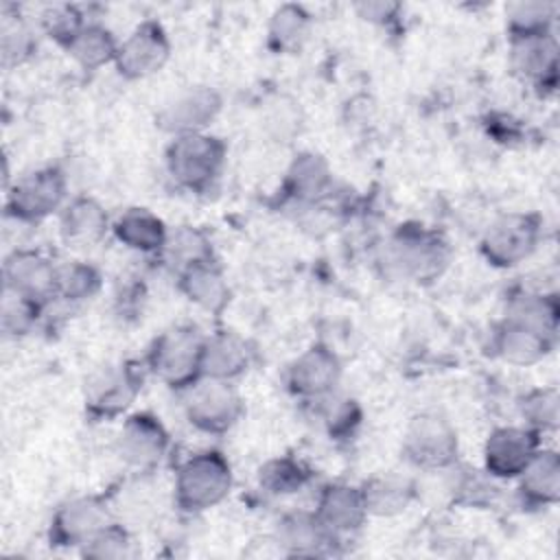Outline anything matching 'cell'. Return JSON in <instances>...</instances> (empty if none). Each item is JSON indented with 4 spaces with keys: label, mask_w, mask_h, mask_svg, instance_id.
<instances>
[{
    "label": "cell",
    "mask_w": 560,
    "mask_h": 560,
    "mask_svg": "<svg viewBox=\"0 0 560 560\" xmlns=\"http://www.w3.org/2000/svg\"><path fill=\"white\" fill-rule=\"evenodd\" d=\"M59 232L68 243L94 245L112 232V219L96 199L74 197L59 212Z\"/></svg>",
    "instance_id": "obj_27"
},
{
    "label": "cell",
    "mask_w": 560,
    "mask_h": 560,
    "mask_svg": "<svg viewBox=\"0 0 560 560\" xmlns=\"http://www.w3.org/2000/svg\"><path fill=\"white\" fill-rule=\"evenodd\" d=\"M31 50H33V39H31V33L26 28H22L18 24L13 31L4 33V37H2L4 61H9V59L22 61Z\"/></svg>",
    "instance_id": "obj_41"
},
{
    "label": "cell",
    "mask_w": 560,
    "mask_h": 560,
    "mask_svg": "<svg viewBox=\"0 0 560 560\" xmlns=\"http://www.w3.org/2000/svg\"><path fill=\"white\" fill-rule=\"evenodd\" d=\"M453 479H451V497L459 505L468 508H490L497 497V479L490 477L486 470H475V468H459L457 464L453 466Z\"/></svg>",
    "instance_id": "obj_37"
},
{
    "label": "cell",
    "mask_w": 560,
    "mask_h": 560,
    "mask_svg": "<svg viewBox=\"0 0 560 560\" xmlns=\"http://www.w3.org/2000/svg\"><path fill=\"white\" fill-rule=\"evenodd\" d=\"M315 418L332 440H348L357 433L363 420V409L357 398L341 394L339 389L311 400Z\"/></svg>",
    "instance_id": "obj_29"
},
{
    "label": "cell",
    "mask_w": 560,
    "mask_h": 560,
    "mask_svg": "<svg viewBox=\"0 0 560 560\" xmlns=\"http://www.w3.org/2000/svg\"><path fill=\"white\" fill-rule=\"evenodd\" d=\"M68 182L57 166H42L20 175L7 190V214L20 223H39L68 203Z\"/></svg>",
    "instance_id": "obj_7"
},
{
    "label": "cell",
    "mask_w": 560,
    "mask_h": 560,
    "mask_svg": "<svg viewBox=\"0 0 560 560\" xmlns=\"http://www.w3.org/2000/svg\"><path fill=\"white\" fill-rule=\"evenodd\" d=\"M85 24L88 22L81 9L74 4H52L42 13L44 33L63 48H68V44L79 35Z\"/></svg>",
    "instance_id": "obj_40"
},
{
    "label": "cell",
    "mask_w": 560,
    "mask_h": 560,
    "mask_svg": "<svg viewBox=\"0 0 560 560\" xmlns=\"http://www.w3.org/2000/svg\"><path fill=\"white\" fill-rule=\"evenodd\" d=\"M332 188V168L324 155L315 151L298 153L284 171L282 192L300 206H317Z\"/></svg>",
    "instance_id": "obj_20"
},
{
    "label": "cell",
    "mask_w": 560,
    "mask_h": 560,
    "mask_svg": "<svg viewBox=\"0 0 560 560\" xmlns=\"http://www.w3.org/2000/svg\"><path fill=\"white\" fill-rule=\"evenodd\" d=\"M383 265L392 278L431 282L448 265V245L422 223H402L383 247Z\"/></svg>",
    "instance_id": "obj_1"
},
{
    "label": "cell",
    "mask_w": 560,
    "mask_h": 560,
    "mask_svg": "<svg viewBox=\"0 0 560 560\" xmlns=\"http://www.w3.org/2000/svg\"><path fill=\"white\" fill-rule=\"evenodd\" d=\"M558 4L549 0H518L505 7V28L512 37H536L553 33Z\"/></svg>",
    "instance_id": "obj_34"
},
{
    "label": "cell",
    "mask_w": 560,
    "mask_h": 560,
    "mask_svg": "<svg viewBox=\"0 0 560 560\" xmlns=\"http://www.w3.org/2000/svg\"><path fill=\"white\" fill-rule=\"evenodd\" d=\"M171 57V39L160 22L144 20L120 44L116 52V70L125 79H147L160 72Z\"/></svg>",
    "instance_id": "obj_13"
},
{
    "label": "cell",
    "mask_w": 560,
    "mask_h": 560,
    "mask_svg": "<svg viewBox=\"0 0 560 560\" xmlns=\"http://www.w3.org/2000/svg\"><path fill=\"white\" fill-rule=\"evenodd\" d=\"M162 256L175 269V273L192 265L217 260L210 236L195 225H179L168 232Z\"/></svg>",
    "instance_id": "obj_33"
},
{
    "label": "cell",
    "mask_w": 560,
    "mask_h": 560,
    "mask_svg": "<svg viewBox=\"0 0 560 560\" xmlns=\"http://www.w3.org/2000/svg\"><path fill=\"white\" fill-rule=\"evenodd\" d=\"M556 346V339L545 337L532 328L503 319L490 332V350L510 365H534L542 361Z\"/></svg>",
    "instance_id": "obj_22"
},
{
    "label": "cell",
    "mask_w": 560,
    "mask_h": 560,
    "mask_svg": "<svg viewBox=\"0 0 560 560\" xmlns=\"http://www.w3.org/2000/svg\"><path fill=\"white\" fill-rule=\"evenodd\" d=\"M203 341L206 335L195 324L171 326L151 341L147 370L171 389L184 392L201 378Z\"/></svg>",
    "instance_id": "obj_4"
},
{
    "label": "cell",
    "mask_w": 560,
    "mask_h": 560,
    "mask_svg": "<svg viewBox=\"0 0 560 560\" xmlns=\"http://www.w3.org/2000/svg\"><path fill=\"white\" fill-rule=\"evenodd\" d=\"M311 31V13L295 2L280 4L267 24V44L276 52H298Z\"/></svg>",
    "instance_id": "obj_30"
},
{
    "label": "cell",
    "mask_w": 560,
    "mask_h": 560,
    "mask_svg": "<svg viewBox=\"0 0 560 560\" xmlns=\"http://www.w3.org/2000/svg\"><path fill=\"white\" fill-rule=\"evenodd\" d=\"M177 289L188 302L212 315L223 313L230 304V284L217 260L177 271Z\"/></svg>",
    "instance_id": "obj_26"
},
{
    "label": "cell",
    "mask_w": 560,
    "mask_h": 560,
    "mask_svg": "<svg viewBox=\"0 0 560 560\" xmlns=\"http://www.w3.org/2000/svg\"><path fill=\"white\" fill-rule=\"evenodd\" d=\"M402 453L409 464L431 472H444L457 464L459 438L451 420L435 411L413 416L402 435Z\"/></svg>",
    "instance_id": "obj_6"
},
{
    "label": "cell",
    "mask_w": 560,
    "mask_h": 560,
    "mask_svg": "<svg viewBox=\"0 0 560 560\" xmlns=\"http://www.w3.org/2000/svg\"><path fill=\"white\" fill-rule=\"evenodd\" d=\"M79 551L92 560H122L133 553V540L120 523L109 521Z\"/></svg>",
    "instance_id": "obj_39"
},
{
    "label": "cell",
    "mask_w": 560,
    "mask_h": 560,
    "mask_svg": "<svg viewBox=\"0 0 560 560\" xmlns=\"http://www.w3.org/2000/svg\"><path fill=\"white\" fill-rule=\"evenodd\" d=\"M118 39L114 33L98 24V22H88L79 35L68 44L66 52L83 68V70H98L107 63L116 61L118 52Z\"/></svg>",
    "instance_id": "obj_31"
},
{
    "label": "cell",
    "mask_w": 560,
    "mask_h": 560,
    "mask_svg": "<svg viewBox=\"0 0 560 560\" xmlns=\"http://www.w3.org/2000/svg\"><path fill=\"white\" fill-rule=\"evenodd\" d=\"M313 512L324 523V527L339 538L359 532L370 516L361 486L343 481L322 486Z\"/></svg>",
    "instance_id": "obj_18"
},
{
    "label": "cell",
    "mask_w": 560,
    "mask_h": 560,
    "mask_svg": "<svg viewBox=\"0 0 560 560\" xmlns=\"http://www.w3.org/2000/svg\"><path fill=\"white\" fill-rule=\"evenodd\" d=\"M44 304L22 298L11 291H2V306H0V326L2 332L9 337H24L28 335L42 315Z\"/></svg>",
    "instance_id": "obj_38"
},
{
    "label": "cell",
    "mask_w": 560,
    "mask_h": 560,
    "mask_svg": "<svg viewBox=\"0 0 560 560\" xmlns=\"http://www.w3.org/2000/svg\"><path fill=\"white\" fill-rule=\"evenodd\" d=\"M370 516H396L416 499V483L394 472L376 475L361 483Z\"/></svg>",
    "instance_id": "obj_28"
},
{
    "label": "cell",
    "mask_w": 560,
    "mask_h": 560,
    "mask_svg": "<svg viewBox=\"0 0 560 560\" xmlns=\"http://www.w3.org/2000/svg\"><path fill=\"white\" fill-rule=\"evenodd\" d=\"M341 359L326 343H313L287 368V387L304 402L317 400L339 387Z\"/></svg>",
    "instance_id": "obj_14"
},
{
    "label": "cell",
    "mask_w": 560,
    "mask_h": 560,
    "mask_svg": "<svg viewBox=\"0 0 560 560\" xmlns=\"http://www.w3.org/2000/svg\"><path fill=\"white\" fill-rule=\"evenodd\" d=\"M540 446V433L525 424L497 427L483 442V470L497 481L516 479Z\"/></svg>",
    "instance_id": "obj_12"
},
{
    "label": "cell",
    "mask_w": 560,
    "mask_h": 560,
    "mask_svg": "<svg viewBox=\"0 0 560 560\" xmlns=\"http://www.w3.org/2000/svg\"><path fill=\"white\" fill-rule=\"evenodd\" d=\"M171 435L151 411H136L122 420L116 438L118 457L136 472L155 470L168 455Z\"/></svg>",
    "instance_id": "obj_10"
},
{
    "label": "cell",
    "mask_w": 560,
    "mask_h": 560,
    "mask_svg": "<svg viewBox=\"0 0 560 560\" xmlns=\"http://www.w3.org/2000/svg\"><path fill=\"white\" fill-rule=\"evenodd\" d=\"M182 394L186 420L201 433H228L245 411L243 398L230 381L201 376Z\"/></svg>",
    "instance_id": "obj_8"
},
{
    "label": "cell",
    "mask_w": 560,
    "mask_h": 560,
    "mask_svg": "<svg viewBox=\"0 0 560 560\" xmlns=\"http://www.w3.org/2000/svg\"><path fill=\"white\" fill-rule=\"evenodd\" d=\"M232 483L234 475L228 457L217 448H203L177 466L173 497L182 512L199 514L225 501Z\"/></svg>",
    "instance_id": "obj_2"
},
{
    "label": "cell",
    "mask_w": 560,
    "mask_h": 560,
    "mask_svg": "<svg viewBox=\"0 0 560 560\" xmlns=\"http://www.w3.org/2000/svg\"><path fill=\"white\" fill-rule=\"evenodd\" d=\"M144 370L136 361H120L101 368L85 385V413L94 420L122 416L140 396Z\"/></svg>",
    "instance_id": "obj_9"
},
{
    "label": "cell",
    "mask_w": 560,
    "mask_h": 560,
    "mask_svg": "<svg viewBox=\"0 0 560 560\" xmlns=\"http://www.w3.org/2000/svg\"><path fill=\"white\" fill-rule=\"evenodd\" d=\"M357 13L370 22H376V24H385V22H392L394 18H398L400 13V4L396 2H383V0H376V2H359L357 7Z\"/></svg>",
    "instance_id": "obj_42"
},
{
    "label": "cell",
    "mask_w": 560,
    "mask_h": 560,
    "mask_svg": "<svg viewBox=\"0 0 560 560\" xmlns=\"http://www.w3.org/2000/svg\"><path fill=\"white\" fill-rule=\"evenodd\" d=\"M339 540L341 538L326 529L313 510L289 512L276 525V542L289 556H328Z\"/></svg>",
    "instance_id": "obj_19"
},
{
    "label": "cell",
    "mask_w": 560,
    "mask_h": 560,
    "mask_svg": "<svg viewBox=\"0 0 560 560\" xmlns=\"http://www.w3.org/2000/svg\"><path fill=\"white\" fill-rule=\"evenodd\" d=\"M228 147L208 131L173 136L166 147V171L171 179L190 192H208L221 177Z\"/></svg>",
    "instance_id": "obj_3"
},
{
    "label": "cell",
    "mask_w": 560,
    "mask_h": 560,
    "mask_svg": "<svg viewBox=\"0 0 560 560\" xmlns=\"http://www.w3.org/2000/svg\"><path fill=\"white\" fill-rule=\"evenodd\" d=\"M223 98L210 85H190L162 105L155 120L171 136L206 131L221 114Z\"/></svg>",
    "instance_id": "obj_16"
},
{
    "label": "cell",
    "mask_w": 560,
    "mask_h": 560,
    "mask_svg": "<svg viewBox=\"0 0 560 560\" xmlns=\"http://www.w3.org/2000/svg\"><path fill=\"white\" fill-rule=\"evenodd\" d=\"M503 319L532 328L545 337H558L560 324V302L553 291L518 287L512 289L505 298Z\"/></svg>",
    "instance_id": "obj_21"
},
{
    "label": "cell",
    "mask_w": 560,
    "mask_h": 560,
    "mask_svg": "<svg viewBox=\"0 0 560 560\" xmlns=\"http://www.w3.org/2000/svg\"><path fill=\"white\" fill-rule=\"evenodd\" d=\"M59 265L35 249H15L2 262V291L18 293L39 304L57 298Z\"/></svg>",
    "instance_id": "obj_15"
},
{
    "label": "cell",
    "mask_w": 560,
    "mask_h": 560,
    "mask_svg": "<svg viewBox=\"0 0 560 560\" xmlns=\"http://www.w3.org/2000/svg\"><path fill=\"white\" fill-rule=\"evenodd\" d=\"M516 494L527 508H549L560 499V455L553 448H538L516 477Z\"/></svg>",
    "instance_id": "obj_23"
},
{
    "label": "cell",
    "mask_w": 560,
    "mask_h": 560,
    "mask_svg": "<svg viewBox=\"0 0 560 560\" xmlns=\"http://www.w3.org/2000/svg\"><path fill=\"white\" fill-rule=\"evenodd\" d=\"M313 479V470L293 455H278L258 468V486L271 497H291L304 490Z\"/></svg>",
    "instance_id": "obj_32"
},
{
    "label": "cell",
    "mask_w": 560,
    "mask_h": 560,
    "mask_svg": "<svg viewBox=\"0 0 560 560\" xmlns=\"http://www.w3.org/2000/svg\"><path fill=\"white\" fill-rule=\"evenodd\" d=\"M542 238V219L536 212H505L481 234L479 252L488 265L512 269L525 262Z\"/></svg>",
    "instance_id": "obj_5"
},
{
    "label": "cell",
    "mask_w": 560,
    "mask_h": 560,
    "mask_svg": "<svg viewBox=\"0 0 560 560\" xmlns=\"http://www.w3.org/2000/svg\"><path fill=\"white\" fill-rule=\"evenodd\" d=\"M518 413L523 424L545 435L560 424V394L556 387H536L521 396Z\"/></svg>",
    "instance_id": "obj_35"
},
{
    "label": "cell",
    "mask_w": 560,
    "mask_h": 560,
    "mask_svg": "<svg viewBox=\"0 0 560 560\" xmlns=\"http://www.w3.org/2000/svg\"><path fill=\"white\" fill-rule=\"evenodd\" d=\"M166 223L149 208H127L112 221V234L127 249L138 254H162L168 238Z\"/></svg>",
    "instance_id": "obj_25"
},
{
    "label": "cell",
    "mask_w": 560,
    "mask_h": 560,
    "mask_svg": "<svg viewBox=\"0 0 560 560\" xmlns=\"http://www.w3.org/2000/svg\"><path fill=\"white\" fill-rule=\"evenodd\" d=\"M112 521L107 499L101 494H81L63 501L48 525V540L55 547L81 549L101 527Z\"/></svg>",
    "instance_id": "obj_11"
},
{
    "label": "cell",
    "mask_w": 560,
    "mask_h": 560,
    "mask_svg": "<svg viewBox=\"0 0 560 560\" xmlns=\"http://www.w3.org/2000/svg\"><path fill=\"white\" fill-rule=\"evenodd\" d=\"M510 66L540 94L558 85V39L553 33L510 39Z\"/></svg>",
    "instance_id": "obj_17"
},
{
    "label": "cell",
    "mask_w": 560,
    "mask_h": 560,
    "mask_svg": "<svg viewBox=\"0 0 560 560\" xmlns=\"http://www.w3.org/2000/svg\"><path fill=\"white\" fill-rule=\"evenodd\" d=\"M103 287V276L98 267L85 260H70L59 265L57 276V298L70 304H79L92 300Z\"/></svg>",
    "instance_id": "obj_36"
},
{
    "label": "cell",
    "mask_w": 560,
    "mask_h": 560,
    "mask_svg": "<svg viewBox=\"0 0 560 560\" xmlns=\"http://www.w3.org/2000/svg\"><path fill=\"white\" fill-rule=\"evenodd\" d=\"M249 365L252 350L241 335L232 330H217L206 335L201 352V376L232 383L243 376Z\"/></svg>",
    "instance_id": "obj_24"
}]
</instances>
